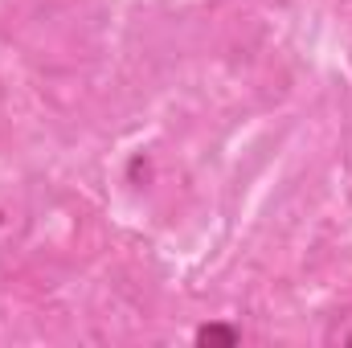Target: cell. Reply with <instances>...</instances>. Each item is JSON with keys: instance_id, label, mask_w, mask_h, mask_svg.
Here are the masks:
<instances>
[{"instance_id": "6da1fadb", "label": "cell", "mask_w": 352, "mask_h": 348, "mask_svg": "<svg viewBox=\"0 0 352 348\" xmlns=\"http://www.w3.org/2000/svg\"><path fill=\"white\" fill-rule=\"evenodd\" d=\"M29 205L25 201H0V266L21 250V242L29 238Z\"/></svg>"}, {"instance_id": "7a4b0ae2", "label": "cell", "mask_w": 352, "mask_h": 348, "mask_svg": "<svg viewBox=\"0 0 352 348\" xmlns=\"http://www.w3.org/2000/svg\"><path fill=\"white\" fill-rule=\"evenodd\" d=\"M324 345L328 348H352V303L332 312L328 328H324Z\"/></svg>"}, {"instance_id": "3957f363", "label": "cell", "mask_w": 352, "mask_h": 348, "mask_svg": "<svg viewBox=\"0 0 352 348\" xmlns=\"http://www.w3.org/2000/svg\"><path fill=\"white\" fill-rule=\"evenodd\" d=\"M192 340L197 345H221V348H234L242 340V332L234 328V324H201L197 332H192Z\"/></svg>"}]
</instances>
